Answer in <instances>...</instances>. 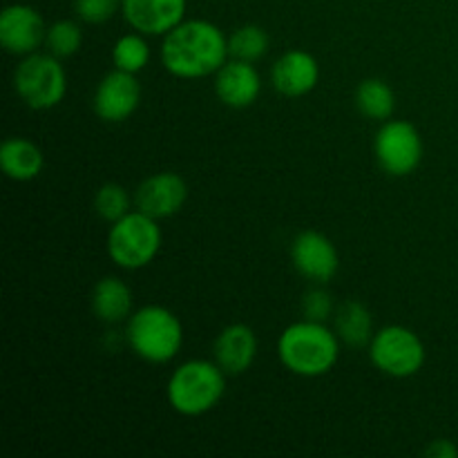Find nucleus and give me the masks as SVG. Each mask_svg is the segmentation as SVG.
<instances>
[{
  "label": "nucleus",
  "mask_w": 458,
  "mask_h": 458,
  "mask_svg": "<svg viewBox=\"0 0 458 458\" xmlns=\"http://www.w3.org/2000/svg\"><path fill=\"white\" fill-rule=\"evenodd\" d=\"M228 58V36L204 18L182 21L161 43V63L177 79L215 76Z\"/></svg>",
  "instance_id": "nucleus-1"
},
{
  "label": "nucleus",
  "mask_w": 458,
  "mask_h": 458,
  "mask_svg": "<svg viewBox=\"0 0 458 458\" xmlns=\"http://www.w3.org/2000/svg\"><path fill=\"white\" fill-rule=\"evenodd\" d=\"M277 358L286 371L302 378L329 374L340 358V338L325 322L300 320L277 338Z\"/></svg>",
  "instance_id": "nucleus-2"
},
{
  "label": "nucleus",
  "mask_w": 458,
  "mask_h": 458,
  "mask_svg": "<svg viewBox=\"0 0 458 458\" xmlns=\"http://www.w3.org/2000/svg\"><path fill=\"white\" fill-rule=\"evenodd\" d=\"M226 371L215 360H186L170 374L165 396L182 416H204L219 405L226 392Z\"/></svg>",
  "instance_id": "nucleus-3"
},
{
  "label": "nucleus",
  "mask_w": 458,
  "mask_h": 458,
  "mask_svg": "<svg viewBox=\"0 0 458 458\" xmlns=\"http://www.w3.org/2000/svg\"><path fill=\"white\" fill-rule=\"evenodd\" d=\"M125 340L141 360L150 365H168L182 352L183 327L170 309L146 304L128 318Z\"/></svg>",
  "instance_id": "nucleus-4"
},
{
  "label": "nucleus",
  "mask_w": 458,
  "mask_h": 458,
  "mask_svg": "<svg viewBox=\"0 0 458 458\" xmlns=\"http://www.w3.org/2000/svg\"><path fill=\"white\" fill-rule=\"evenodd\" d=\"M161 242L164 235H161L159 219L134 208L110 226L107 255L119 268L139 271L159 255Z\"/></svg>",
  "instance_id": "nucleus-5"
},
{
  "label": "nucleus",
  "mask_w": 458,
  "mask_h": 458,
  "mask_svg": "<svg viewBox=\"0 0 458 458\" xmlns=\"http://www.w3.org/2000/svg\"><path fill=\"white\" fill-rule=\"evenodd\" d=\"M13 89L31 110H52L65 98L67 74L61 58L54 54L34 52L22 56L13 70Z\"/></svg>",
  "instance_id": "nucleus-6"
},
{
  "label": "nucleus",
  "mask_w": 458,
  "mask_h": 458,
  "mask_svg": "<svg viewBox=\"0 0 458 458\" xmlns=\"http://www.w3.org/2000/svg\"><path fill=\"white\" fill-rule=\"evenodd\" d=\"M425 344L419 335L403 325L383 327L369 343V360L380 374L392 378H410L425 365Z\"/></svg>",
  "instance_id": "nucleus-7"
},
{
  "label": "nucleus",
  "mask_w": 458,
  "mask_h": 458,
  "mask_svg": "<svg viewBox=\"0 0 458 458\" xmlns=\"http://www.w3.org/2000/svg\"><path fill=\"white\" fill-rule=\"evenodd\" d=\"M374 155L380 168L392 177H407L423 161V139L410 121H383L374 139Z\"/></svg>",
  "instance_id": "nucleus-8"
},
{
  "label": "nucleus",
  "mask_w": 458,
  "mask_h": 458,
  "mask_svg": "<svg viewBox=\"0 0 458 458\" xmlns=\"http://www.w3.org/2000/svg\"><path fill=\"white\" fill-rule=\"evenodd\" d=\"M45 25L38 9L25 3L7 4L0 13V45L12 56H30L45 45Z\"/></svg>",
  "instance_id": "nucleus-9"
},
{
  "label": "nucleus",
  "mask_w": 458,
  "mask_h": 458,
  "mask_svg": "<svg viewBox=\"0 0 458 458\" xmlns=\"http://www.w3.org/2000/svg\"><path fill=\"white\" fill-rule=\"evenodd\" d=\"M141 103V83L137 74L112 70L98 81L94 89V112L106 123H123L137 112Z\"/></svg>",
  "instance_id": "nucleus-10"
},
{
  "label": "nucleus",
  "mask_w": 458,
  "mask_h": 458,
  "mask_svg": "<svg viewBox=\"0 0 458 458\" xmlns=\"http://www.w3.org/2000/svg\"><path fill=\"white\" fill-rule=\"evenodd\" d=\"M295 271L316 284H327L340 268V255L334 242L320 231H302L291 244Z\"/></svg>",
  "instance_id": "nucleus-11"
},
{
  "label": "nucleus",
  "mask_w": 458,
  "mask_h": 458,
  "mask_svg": "<svg viewBox=\"0 0 458 458\" xmlns=\"http://www.w3.org/2000/svg\"><path fill=\"white\" fill-rule=\"evenodd\" d=\"M134 208L155 219H168L183 208L188 186L177 173H155L143 179L132 195Z\"/></svg>",
  "instance_id": "nucleus-12"
},
{
  "label": "nucleus",
  "mask_w": 458,
  "mask_h": 458,
  "mask_svg": "<svg viewBox=\"0 0 458 458\" xmlns=\"http://www.w3.org/2000/svg\"><path fill=\"white\" fill-rule=\"evenodd\" d=\"M188 0H123L121 13L143 36H165L186 21Z\"/></svg>",
  "instance_id": "nucleus-13"
},
{
  "label": "nucleus",
  "mask_w": 458,
  "mask_h": 458,
  "mask_svg": "<svg viewBox=\"0 0 458 458\" xmlns=\"http://www.w3.org/2000/svg\"><path fill=\"white\" fill-rule=\"evenodd\" d=\"M318 81H320V63L304 49H289L271 67V83L282 97H307L316 89Z\"/></svg>",
  "instance_id": "nucleus-14"
},
{
  "label": "nucleus",
  "mask_w": 458,
  "mask_h": 458,
  "mask_svg": "<svg viewBox=\"0 0 458 458\" xmlns=\"http://www.w3.org/2000/svg\"><path fill=\"white\" fill-rule=\"evenodd\" d=\"M262 92V76L253 63L228 58L215 74V94L233 110L250 107Z\"/></svg>",
  "instance_id": "nucleus-15"
},
{
  "label": "nucleus",
  "mask_w": 458,
  "mask_h": 458,
  "mask_svg": "<svg viewBox=\"0 0 458 458\" xmlns=\"http://www.w3.org/2000/svg\"><path fill=\"white\" fill-rule=\"evenodd\" d=\"M258 335L250 327L235 322L224 327L213 343V360L228 376H240L253 367L258 358Z\"/></svg>",
  "instance_id": "nucleus-16"
},
{
  "label": "nucleus",
  "mask_w": 458,
  "mask_h": 458,
  "mask_svg": "<svg viewBox=\"0 0 458 458\" xmlns=\"http://www.w3.org/2000/svg\"><path fill=\"white\" fill-rule=\"evenodd\" d=\"M92 311L103 325L125 322L132 316V291L121 277H101L92 289Z\"/></svg>",
  "instance_id": "nucleus-17"
},
{
  "label": "nucleus",
  "mask_w": 458,
  "mask_h": 458,
  "mask_svg": "<svg viewBox=\"0 0 458 458\" xmlns=\"http://www.w3.org/2000/svg\"><path fill=\"white\" fill-rule=\"evenodd\" d=\"M43 150L25 137H9L0 146V168L12 182H31L43 173Z\"/></svg>",
  "instance_id": "nucleus-18"
},
{
  "label": "nucleus",
  "mask_w": 458,
  "mask_h": 458,
  "mask_svg": "<svg viewBox=\"0 0 458 458\" xmlns=\"http://www.w3.org/2000/svg\"><path fill=\"white\" fill-rule=\"evenodd\" d=\"M334 331L340 343L349 347H369L374 338V318L371 311L358 300H347L334 313Z\"/></svg>",
  "instance_id": "nucleus-19"
},
{
  "label": "nucleus",
  "mask_w": 458,
  "mask_h": 458,
  "mask_svg": "<svg viewBox=\"0 0 458 458\" xmlns=\"http://www.w3.org/2000/svg\"><path fill=\"white\" fill-rule=\"evenodd\" d=\"M356 107L371 121H389L396 110V94L383 79H365L356 88Z\"/></svg>",
  "instance_id": "nucleus-20"
},
{
  "label": "nucleus",
  "mask_w": 458,
  "mask_h": 458,
  "mask_svg": "<svg viewBox=\"0 0 458 458\" xmlns=\"http://www.w3.org/2000/svg\"><path fill=\"white\" fill-rule=\"evenodd\" d=\"M112 63L116 70L130 72V74H139L146 70L150 63V45H148L146 36L139 31H130L116 38L114 47H112Z\"/></svg>",
  "instance_id": "nucleus-21"
},
{
  "label": "nucleus",
  "mask_w": 458,
  "mask_h": 458,
  "mask_svg": "<svg viewBox=\"0 0 458 458\" xmlns=\"http://www.w3.org/2000/svg\"><path fill=\"white\" fill-rule=\"evenodd\" d=\"M268 52V34L259 25H242L228 36L231 58L246 63H258Z\"/></svg>",
  "instance_id": "nucleus-22"
},
{
  "label": "nucleus",
  "mask_w": 458,
  "mask_h": 458,
  "mask_svg": "<svg viewBox=\"0 0 458 458\" xmlns=\"http://www.w3.org/2000/svg\"><path fill=\"white\" fill-rule=\"evenodd\" d=\"M83 45V31L74 21H56L47 27L45 34V47L56 58H70Z\"/></svg>",
  "instance_id": "nucleus-23"
},
{
  "label": "nucleus",
  "mask_w": 458,
  "mask_h": 458,
  "mask_svg": "<svg viewBox=\"0 0 458 458\" xmlns=\"http://www.w3.org/2000/svg\"><path fill=\"white\" fill-rule=\"evenodd\" d=\"M130 204H134V199H130L128 191L121 183H103L94 195V210L103 222L114 224L116 219L128 215Z\"/></svg>",
  "instance_id": "nucleus-24"
},
{
  "label": "nucleus",
  "mask_w": 458,
  "mask_h": 458,
  "mask_svg": "<svg viewBox=\"0 0 458 458\" xmlns=\"http://www.w3.org/2000/svg\"><path fill=\"white\" fill-rule=\"evenodd\" d=\"M123 0H74V12L88 25H101L121 12Z\"/></svg>",
  "instance_id": "nucleus-25"
},
{
  "label": "nucleus",
  "mask_w": 458,
  "mask_h": 458,
  "mask_svg": "<svg viewBox=\"0 0 458 458\" xmlns=\"http://www.w3.org/2000/svg\"><path fill=\"white\" fill-rule=\"evenodd\" d=\"M302 311L307 320H316V322H327L329 318H334L335 307H334V298L327 289L318 286V289H311L307 295L302 298Z\"/></svg>",
  "instance_id": "nucleus-26"
},
{
  "label": "nucleus",
  "mask_w": 458,
  "mask_h": 458,
  "mask_svg": "<svg viewBox=\"0 0 458 458\" xmlns=\"http://www.w3.org/2000/svg\"><path fill=\"white\" fill-rule=\"evenodd\" d=\"M428 454L434 456V458H456L458 456V447L452 441L438 438V441H434L432 445L428 447Z\"/></svg>",
  "instance_id": "nucleus-27"
}]
</instances>
